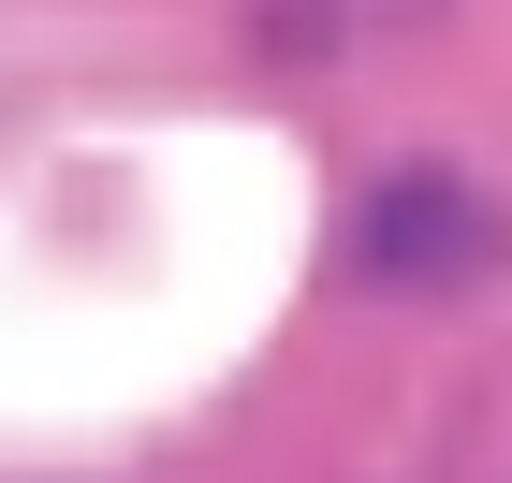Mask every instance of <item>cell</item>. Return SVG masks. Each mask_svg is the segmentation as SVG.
Masks as SVG:
<instances>
[{"mask_svg":"<svg viewBox=\"0 0 512 483\" xmlns=\"http://www.w3.org/2000/svg\"><path fill=\"white\" fill-rule=\"evenodd\" d=\"M352 264L381 293H483L512 264V205L483 176H454V161H395L366 191V220H352Z\"/></svg>","mask_w":512,"mask_h":483,"instance_id":"obj_1","label":"cell"},{"mask_svg":"<svg viewBox=\"0 0 512 483\" xmlns=\"http://www.w3.org/2000/svg\"><path fill=\"white\" fill-rule=\"evenodd\" d=\"M249 30H264V59H337V0H264V15H249Z\"/></svg>","mask_w":512,"mask_h":483,"instance_id":"obj_2","label":"cell"}]
</instances>
